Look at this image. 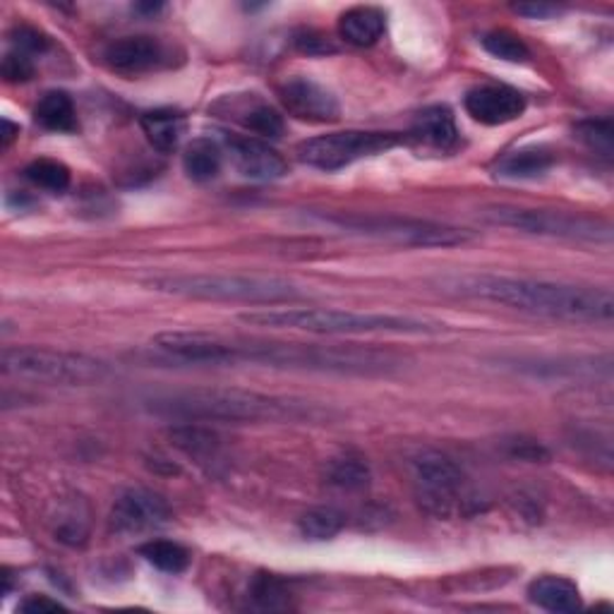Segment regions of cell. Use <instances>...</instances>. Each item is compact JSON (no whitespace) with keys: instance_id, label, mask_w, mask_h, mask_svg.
Segmentation results:
<instances>
[{"instance_id":"obj_37","label":"cell","mask_w":614,"mask_h":614,"mask_svg":"<svg viewBox=\"0 0 614 614\" xmlns=\"http://www.w3.org/2000/svg\"><path fill=\"white\" fill-rule=\"evenodd\" d=\"M514 10L519 12V15H526V18H533V20H547V18H553L559 12L557 5H543V3H533V5H514Z\"/></svg>"},{"instance_id":"obj_12","label":"cell","mask_w":614,"mask_h":614,"mask_svg":"<svg viewBox=\"0 0 614 614\" xmlns=\"http://www.w3.org/2000/svg\"><path fill=\"white\" fill-rule=\"evenodd\" d=\"M151 343L166 355L178 357V361L185 363H234L230 339L221 334H209V331H163V334L154 337Z\"/></svg>"},{"instance_id":"obj_7","label":"cell","mask_w":614,"mask_h":614,"mask_svg":"<svg viewBox=\"0 0 614 614\" xmlns=\"http://www.w3.org/2000/svg\"><path fill=\"white\" fill-rule=\"evenodd\" d=\"M343 230L375 240L391 242L401 248H454L473 240L470 230L446 226L425 219H406V216H329L325 219Z\"/></svg>"},{"instance_id":"obj_22","label":"cell","mask_w":614,"mask_h":614,"mask_svg":"<svg viewBox=\"0 0 614 614\" xmlns=\"http://www.w3.org/2000/svg\"><path fill=\"white\" fill-rule=\"evenodd\" d=\"M36 123L54 133H75L77 130V111L72 99L66 92H48L34 109Z\"/></svg>"},{"instance_id":"obj_24","label":"cell","mask_w":614,"mask_h":614,"mask_svg":"<svg viewBox=\"0 0 614 614\" xmlns=\"http://www.w3.org/2000/svg\"><path fill=\"white\" fill-rule=\"evenodd\" d=\"M343 526H345V516L341 514V511L331 509V507L310 509L298 521L300 535L305 537V541H315V543L331 541V537L343 531Z\"/></svg>"},{"instance_id":"obj_2","label":"cell","mask_w":614,"mask_h":614,"mask_svg":"<svg viewBox=\"0 0 614 614\" xmlns=\"http://www.w3.org/2000/svg\"><path fill=\"white\" fill-rule=\"evenodd\" d=\"M149 406L154 413L187 422H296L325 416L310 401L226 387L157 394L149 399Z\"/></svg>"},{"instance_id":"obj_5","label":"cell","mask_w":614,"mask_h":614,"mask_svg":"<svg viewBox=\"0 0 614 614\" xmlns=\"http://www.w3.org/2000/svg\"><path fill=\"white\" fill-rule=\"evenodd\" d=\"M149 286L171 296L216 303L276 305L303 298V291L291 281L250 274H169L151 278Z\"/></svg>"},{"instance_id":"obj_34","label":"cell","mask_w":614,"mask_h":614,"mask_svg":"<svg viewBox=\"0 0 614 614\" xmlns=\"http://www.w3.org/2000/svg\"><path fill=\"white\" fill-rule=\"evenodd\" d=\"M0 72H3L5 82H10V84L27 82L34 75V62L27 54H22V50H10V54H5V58H3Z\"/></svg>"},{"instance_id":"obj_15","label":"cell","mask_w":614,"mask_h":614,"mask_svg":"<svg viewBox=\"0 0 614 614\" xmlns=\"http://www.w3.org/2000/svg\"><path fill=\"white\" fill-rule=\"evenodd\" d=\"M106 66L121 75H145L166 66L169 54L154 36H123L104 50Z\"/></svg>"},{"instance_id":"obj_27","label":"cell","mask_w":614,"mask_h":614,"mask_svg":"<svg viewBox=\"0 0 614 614\" xmlns=\"http://www.w3.org/2000/svg\"><path fill=\"white\" fill-rule=\"evenodd\" d=\"M171 440L178 446V450L190 454V456H212L216 450H219V437L209 430L195 425V422H187V425L173 428L171 430Z\"/></svg>"},{"instance_id":"obj_31","label":"cell","mask_w":614,"mask_h":614,"mask_svg":"<svg viewBox=\"0 0 614 614\" xmlns=\"http://www.w3.org/2000/svg\"><path fill=\"white\" fill-rule=\"evenodd\" d=\"M240 123L252 130L254 135L266 137V139H276L284 135V115H281L276 109H272L269 104H254L252 109H248L242 113Z\"/></svg>"},{"instance_id":"obj_16","label":"cell","mask_w":614,"mask_h":614,"mask_svg":"<svg viewBox=\"0 0 614 614\" xmlns=\"http://www.w3.org/2000/svg\"><path fill=\"white\" fill-rule=\"evenodd\" d=\"M230 159L236 163V171L250 181H278L288 173V163L276 149L269 147L262 139L254 137H236L230 139Z\"/></svg>"},{"instance_id":"obj_35","label":"cell","mask_w":614,"mask_h":614,"mask_svg":"<svg viewBox=\"0 0 614 614\" xmlns=\"http://www.w3.org/2000/svg\"><path fill=\"white\" fill-rule=\"evenodd\" d=\"M12 44H15V50H22V54L27 56H36V54H44V50L50 46V38L44 32L24 24V27H18L12 32Z\"/></svg>"},{"instance_id":"obj_39","label":"cell","mask_w":614,"mask_h":614,"mask_svg":"<svg viewBox=\"0 0 614 614\" xmlns=\"http://www.w3.org/2000/svg\"><path fill=\"white\" fill-rule=\"evenodd\" d=\"M161 8H163L161 3H137L135 12H143V15H157Z\"/></svg>"},{"instance_id":"obj_17","label":"cell","mask_w":614,"mask_h":614,"mask_svg":"<svg viewBox=\"0 0 614 614\" xmlns=\"http://www.w3.org/2000/svg\"><path fill=\"white\" fill-rule=\"evenodd\" d=\"M384 27H387V15L373 5H357L345 10L339 20V34L345 44L367 48L377 44Z\"/></svg>"},{"instance_id":"obj_38","label":"cell","mask_w":614,"mask_h":614,"mask_svg":"<svg viewBox=\"0 0 614 614\" xmlns=\"http://www.w3.org/2000/svg\"><path fill=\"white\" fill-rule=\"evenodd\" d=\"M20 133V127L18 125H12L8 118L3 121V133H0V145L8 147L12 139H15V135Z\"/></svg>"},{"instance_id":"obj_21","label":"cell","mask_w":614,"mask_h":614,"mask_svg":"<svg viewBox=\"0 0 614 614\" xmlns=\"http://www.w3.org/2000/svg\"><path fill=\"white\" fill-rule=\"evenodd\" d=\"M555 166V154L547 147H526L519 151H511L507 157L499 161L497 173L504 178H537L545 175Z\"/></svg>"},{"instance_id":"obj_25","label":"cell","mask_w":614,"mask_h":614,"mask_svg":"<svg viewBox=\"0 0 614 614\" xmlns=\"http://www.w3.org/2000/svg\"><path fill=\"white\" fill-rule=\"evenodd\" d=\"M139 555H143L149 565H154L159 571H166V573H181L190 567L187 549L171 541H151L139 547Z\"/></svg>"},{"instance_id":"obj_29","label":"cell","mask_w":614,"mask_h":614,"mask_svg":"<svg viewBox=\"0 0 614 614\" xmlns=\"http://www.w3.org/2000/svg\"><path fill=\"white\" fill-rule=\"evenodd\" d=\"M329 482L343 490H363L369 482V468L363 458L343 456L329 468Z\"/></svg>"},{"instance_id":"obj_28","label":"cell","mask_w":614,"mask_h":614,"mask_svg":"<svg viewBox=\"0 0 614 614\" xmlns=\"http://www.w3.org/2000/svg\"><path fill=\"white\" fill-rule=\"evenodd\" d=\"M482 48L490 56L507 60V62H528L531 60V48L526 46L521 36L509 30H494L482 36Z\"/></svg>"},{"instance_id":"obj_8","label":"cell","mask_w":614,"mask_h":614,"mask_svg":"<svg viewBox=\"0 0 614 614\" xmlns=\"http://www.w3.org/2000/svg\"><path fill=\"white\" fill-rule=\"evenodd\" d=\"M482 219L509 226L521 234L531 236H547V238H565V240H583V242H610L612 228L610 224L591 219V216L569 214V212H553V209H523V207H507L497 204L482 212Z\"/></svg>"},{"instance_id":"obj_11","label":"cell","mask_w":614,"mask_h":614,"mask_svg":"<svg viewBox=\"0 0 614 614\" xmlns=\"http://www.w3.org/2000/svg\"><path fill=\"white\" fill-rule=\"evenodd\" d=\"M171 521V507L166 499L151 490H127L111 509V528L115 533H145L161 528Z\"/></svg>"},{"instance_id":"obj_14","label":"cell","mask_w":614,"mask_h":614,"mask_svg":"<svg viewBox=\"0 0 614 614\" xmlns=\"http://www.w3.org/2000/svg\"><path fill=\"white\" fill-rule=\"evenodd\" d=\"M466 111L482 125H507L526 111V96L507 84H480L466 94Z\"/></svg>"},{"instance_id":"obj_36","label":"cell","mask_w":614,"mask_h":614,"mask_svg":"<svg viewBox=\"0 0 614 614\" xmlns=\"http://www.w3.org/2000/svg\"><path fill=\"white\" fill-rule=\"evenodd\" d=\"M22 612H32V614H42V612H66V605L58 603V600H50L46 595H32L30 600H24L20 605Z\"/></svg>"},{"instance_id":"obj_9","label":"cell","mask_w":614,"mask_h":614,"mask_svg":"<svg viewBox=\"0 0 614 614\" xmlns=\"http://www.w3.org/2000/svg\"><path fill=\"white\" fill-rule=\"evenodd\" d=\"M403 143L396 133H367V130H349L331 133L322 137L305 139L298 145V159L319 171H341L345 166L361 161L365 157L389 151Z\"/></svg>"},{"instance_id":"obj_6","label":"cell","mask_w":614,"mask_h":614,"mask_svg":"<svg viewBox=\"0 0 614 614\" xmlns=\"http://www.w3.org/2000/svg\"><path fill=\"white\" fill-rule=\"evenodd\" d=\"M0 369L12 377L70 384V387H87V384H99L109 377V365L99 361V357L72 351L42 349V345L5 349L3 355H0Z\"/></svg>"},{"instance_id":"obj_4","label":"cell","mask_w":614,"mask_h":614,"mask_svg":"<svg viewBox=\"0 0 614 614\" xmlns=\"http://www.w3.org/2000/svg\"><path fill=\"white\" fill-rule=\"evenodd\" d=\"M246 325L264 329H291L307 334L351 337V334H437L444 329L430 319L403 317V315H375L329 310V307H286V310H260L240 315Z\"/></svg>"},{"instance_id":"obj_33","label":"cell","mask_w":614,"mask_h":614,"mask_svg":"<svg viewBox=\"0 0 614 614\" xmlns=\"http://www.w3.org/2000/svg\"><path fill=\"white\" fill-rule=\"evenodd\" d=\"M293 44H296L298 50L307 56H329V54H337L339 46L334 44V38L317 32V30H300L293 36Z\"/></svg>"},{"instance_id":"obj_23","label":"cell","mask_w":614,"mask_h":614,"mask_svg":"<svg viewBox=\"0 0 614 614\" xmlns=\"http://www.w3.org/2000/svg\"><path fill=\"white\" fill-rule=\"evenodd\" d=\"M185 173L197 183L214 181L221 171V151L212 139H195L183 154Z\"/></svg>"},{"instance_id":"obj_13","label":"cell","mask_w":614,"mask_h":614,"mask_svg":"<svg viewBox=\"0 0 614 614\" xmlns=\"http://www.w3.org/2000/svg\"><path fill=\"white\" fill-rule=\"evenodd\" d=\"M281 104L291 115L310 123H334L341 115L339 99L329 92L325 84H319L310 77H291L281 87Z\"/></svg>"},{"instance_id":"obj_3","label":"cell","mask_w":614,"mask_h":614,"mask_svg":"<svg viewBox=\"0 0 614 614\" xmlns=\"http://www.w3.org/2000/svg\"><path fill=\"white\" fill-rule=\"evenodd\" d=\"M234 363L250 361L274 367L319 369L339 375H387L401 367V357L389 351L363 345H319V343H260L230 339Z\"/></svg>"},{"instance_id":"obj_1","label":"cell","mask_w":614,"mask_h":614,"mask_svg":"<svg viewBox=\"0 0 614 614\" xmlns=\"http://www.w3.org/2000/svg\"><path fill=\"white\" fill-rule=\"evenodd\" d=\"M437 286L452 296L507 305L511 310L565 319V322L607 325L614 317V298L607 288L497 274H454L440 278Z\"/></svg>"},{"instance_id":"obj_19","label":"cell","mask_w":614,"mask_h":614,"mask_svg":"<svg viewBox=\"0 0 614 614\" xmlns=\"http://www.w3.org/2000/svg\"><path fill=\"white\" fill-rule=\"evenodd\" d=\"M531 603L547 612H576L581 610V593L576 583L561 576H543L528 588Z\"/></svg>"},{"instance_id":"obj_26","label":"cell","mask_w":614,"mask_h":614,"mask_svg":"<svg viewBox=\"0 0 614 614\" xmlns=\"http://www.w3.org/2000/svg\"><path fill=\"white\" fill-rule=\"evenodd\" d=\"M24 175H27L30 183L46 192H54V195H60V192H66L70 187V169L56 159L32 161L27 169H24Z\"/></svg>"},{"instance_id":"obj_10","label":"cell","mask_w":614,"mask_h":614,"mask_svg":"<svg viewBox=\"0 0 614 614\" xmlns=\"http://www.w3.org/2000/svg\"><path fill=\"white\" fill-rule=\"evenodd\" d=\"M411 476L420 504L432 516L450 519L458 509L466 476L454 458L434 450L420 452L411 458Z\"/></svg>"},{"instance_id":"obj_32","label":"cell","mask_w":614,"mask_h":614,"mask_svg":"<svg viewBox=\"0 0 614 614\" xmlns=\"http://www.w3.org/2000/svg\"><path fill=\"white\" fill-rule=\"evenodd\" d=\"M250 595H252L254 603H258L264 610H281V607L288 605V593H286L284 583L274 579V576H266V573L258 576V579L252 581Z\"/></svg>"},{"instance_id":"obj_18","label":"cell","mask_w":614,"mask_h":614,"mask_svg":"<svg viewBox=\"0 0 614 614\" xmlns=\"http://www.w3.org/2000/svg\"><path fill=\"white\" fill-rule=\"evenodd\" d=\"M139 125H143V133L147 135L149 145L161 154L175 151L185 135L183 113H178L173 109L147 111L143 113V118H139Z\"/></svg>"},{"instance_id":"obj_30","label":"cell","mask_w":614,"mask_h":614,"mask_svg":"<svg viewBox=\"0 0 614 614\" xmlns=\"http://www.w3.org/2000/svg\"><path fill=\"white\" fill-rule=\"evenodd\" d=\"M573 133L588 149L598 154V157L612 159V154H614L612 121H581L573 127Z\"/></svg>"},{"instance_id":"obj_20","label":"cell","mask_w":614,"mask_h":614,"mask_svg":"<svg viewBox=\"0 0 614 614\" xmlns=\"http://www.w3.org/2000/svg\"><path fill=\"white\" fill-rule=\"evenodd\" d=\"M413 135L422 143L440 149H452L458 143V130L454 113L446 106H430L422 109L416 115L413 123Z\"/></svg>"}]
</instances>
